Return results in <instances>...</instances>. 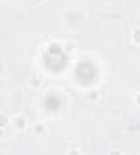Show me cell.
Returning a JSON list of instances; mask_svg holds the SVG:
<instances>
[{"label": "cell", "instance_id": "6da1fadb", "mask_svg": "<svg viewBox=\"0 0 140 155\" xmlns=\"http://www.w3.org/2000/svg\"><path fill=\"white\" fill-rule=\"evenodd\" d=\"M75 76L79 78L81 81H92V79H95L97 76V69L94 67V63L92 61H81L79 65H77V71H75Z\"/></svg>", "mask_w": 140, "mask_h": 155}, {"label": "cell", "instance_id": "7a4b0ae2", "mask_svg": "<svg viewBox=\"0 0 140 155\" xmlns=\"http://www.w3.org/2000/svg\"><path fill=\"white\" fill-rule=\"evenodd\" d=\"M45 108L50 110V112H58L61 108V99L56 96V94H49L45 97Z\"/></svg>", "mask_w": 140, "mask_h": 155}, {"label": "cell", "instance_id": "3957f363", "mask_svg": "<svg viewBox=\"0 0 140 155\" xmlns=\"http://www.w3.org/2000/svg\"><path fill=\"white\" fill-rule=\"evenodd\" d=\"M63 47L59 45V43H50L49 47H47V56H59L63 51H61Z\"/></svg>", "mask_w": 140, "mask_h": 155}, {"label": "cell", "instance_id": "277c9868", "mask_svg": "<svg viewBox=\"0 0 140 155\" xmlns=\"http://www.w3.org/2000/svg\"><path fill=\"white\" fill-rule=\"evenodd\" d=\"M14 124H16L18 128H24V126H25V119H24V117H16V121H14Z\"/></svg>", "mask_w": 140, "mask_h": 155}, {"label": "cell", "instance_id": "5b68a950", "mask_svg": "<svg viewBox=\"0 0 140 155\" xmlns=\"http://www.w3.org/2000/svg\"><path fill=\"white\" fill-rule=\"evenodd\" d=\"M5 123H7V117H5V116H0V126H5Z\"/></svg>", "mask_w": 140, "mask_h": 155}, {"label": "cell", "instance_id": "8992f818", "mask_svg": "<svg viewBox=\"0 0 140 155\" xmlns=\"http://www.w3.org/2000/svg\"><path fill=\"white\" fill-rule=\"evenodd\" d=\"M110 155H120V153H119V152H111Z\"/></svg>", "mask_w": 140, "mask_h": 155}]
</instances>
